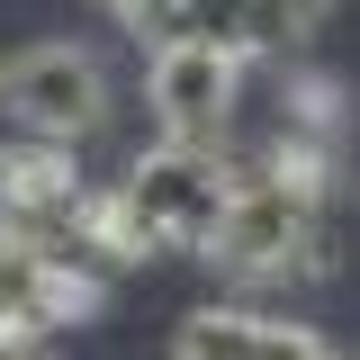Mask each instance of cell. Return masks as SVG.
Returning a JSON list of instances; mask_svg holds the SVG:
<instances>
[{"label":"cell","instance_id":"4","mask_svg":"<svg viewBox=\"0 0 360 360\" xmlns=\"http://www.w3.org/2000/svg\"><path fill=\"white\" fill-rule=\"evenodd\" d=\"M172 360H342V352L315 324H288L262 307H189L172 333Z\"/></svg>","mask_w":360,"mask_h":360},{"label":"cell","instance_id":"2","mask_svg":"<svg viewBox=\"0 0 360 360\" xmlns=\"http://www.w3.org/2000/svg\"><path fill=\"white\" fill-rule=\"evenodd\" d=\"M117 90H108V63L72 37H45L27 54L0 63V117L18 135H45V144H82V135L108 127Z\"/></svg>","mask_w":360,"mask_h":360},{"label":"cell","instance_id":"5","mask_svg":"<svg viewBox=\"0 0 360 360\" xmlns=\"http://www.w3.org/2000/svg\"><path fill=\"white\" fill-rule=\"evenodd\" d=\"M342 0H189L180 9L172 37H225L234 54H297L307 37H324V18H333Z\"/></svg>","mask_w":360,"mask_h":360},{"label":"cell","instance_id":"1","mask_svg":"<svg viewBox=\"0 0 360 360\" xmlns=\"http://www.w3.org/2000/svg\"><path fill=\"white\" fill-rule=\"evenodd\" d=\"M234 162H225V144H198V135H162V144H144L117 180V198H127V217L144 225V243L153 252H207V234L225 225L234 207Z\"/></svg>","mask_w":360,"mask_h":360},{"label":"cell","instance_id":"7","mask_svg":"<svg viewBox=\"0 0 360 360\" xmlns=\"http://www.w3.org/2000/svg\"><path fill=\"white\" fill-rule=\"evenodd\" d=\"M0 360H37V342H0Z\"/></svg>","mask_w":360,"mask_h":360},{"label":"cell","instance_id":"6","mask_svg":"<svg viewBox=\"0 0 360 360\" xmlns=\"http://www.w3.org/2000/svg\"><path fill=\"white\" fill-rule=\"evenodd\" d=\"M108 9L127 18L135 37H153V45H162V37H172V27H180V9H189V0H108Z\"/></svg>","mask_w":360,"mask_h":360},{"label":"cell","instance_id":"3","mask_svg":"<svg viewBox=\"0 0 360 360\" xmlns=\"http://www.w3.org/2000/svg\"><path fill=\"white\" fill-rule=\"evenodd\" d=\"M243 72H252V54H234L225 37H162L144 54V99H153L162 135L225 144L234 108H243Z\"/></svg>","mask_w":360,"mask_h":360}]
</instances>
